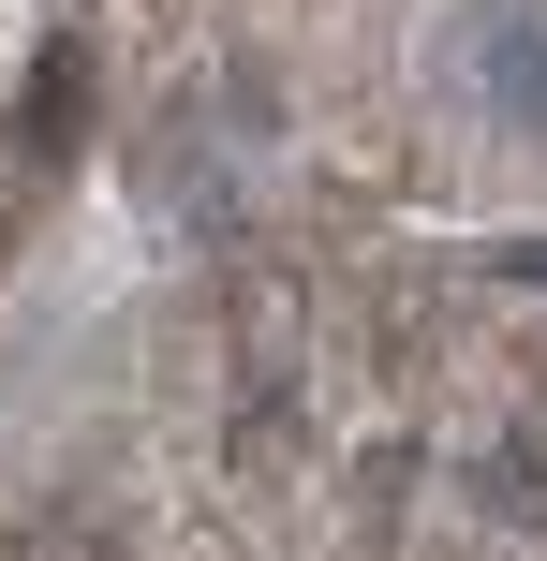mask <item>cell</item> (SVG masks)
<instances>
[{"label": "cell", "instance_id": "cell-1", "mask_svg": "<svg viewBox=\"0 0 547 561\" xmlns=\"http://www.w3.org/2000/svg\"><path fill=\"white\" fill-rule=\"evenodd\" d=\"M474 104H489L503 134H547V0H503V15L474 30Z\"/></svg>", "mask_w": 547, "mask_h": 561}, {"label": "cell", "instance_id": "cell-2", "mask_svg": "<svg viewBox=\"0 0 547 561\" xmlns=\"http://www.w3.org/2000/svg\"><path fill=\"white\" fill-rule=\"evenodd\" d=\"M89 134V89H75V59H45V89H30V148H75Z\"/></svg>", "mask_w": 547, "mask_h": 561}, {"label": "cell", "instance_id": "cell-3", "mask_svg": "<svg viewBox=\"0 0 547 561\" xmlns=\"http://www.w3.org/2000/svg\"><path fill=\"white\" fill-rule=\"evenodd\" d=\"M489 503L503 517H547V458H489Z\"/></svg>", "mask_w": 547, "mask_h": 561}, {"label": "cell", "instance_id": "cell-4", "mask_svg": "<svg viewBox=\"0 0 547 561\" xmlns=\"http://www.w3.org/2000/svg\"><path fill=\"white\" fill-rule=\"evenodd\" d=\"M503 280H547V237H518V252H503Z\"/></svg>", "mask_w": 547, "mask_h": 561}]
</instances>
